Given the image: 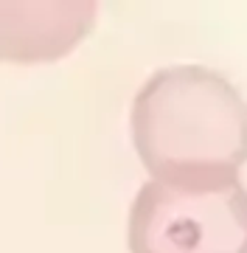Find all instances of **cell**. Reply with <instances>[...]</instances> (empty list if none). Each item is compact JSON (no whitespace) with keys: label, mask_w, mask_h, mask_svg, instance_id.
<instances>
[{"label":"cell","mask_w":247,"mask_h":253,"mask_svg":"<svg viewBox=\"0 0 247 253\" xmlns=\"http://www.w3.org/2000/svg\"><path fill=\"white\" fill-rule=\"evenodd\" d=\"M96 14V3H0V59L54 62L90 34Z\"/></svg>","instance_id":"3957f363"},{"label":"cell","mask_w":247,"mask_h":253,"mask_svg":"<svg viewBox=\"0 0 247 253\" xmlns=\"http://www.w3.org/2000/svg\"><path fill=\"white\" fill-rule=\"evenodd\" d=\"M127 242L132 253H247V189L149 180L129 208Z\"/></svg>","instance_id":"7a4b0ae2"},{"label":"cell","mask_w":247,"mask_h":253,"mask_svg":"<svg viewBox=\"0 0 247 253\" xmlns=\"http://www.w3.org/2000/svg\"><path fill=\"white\" fill-rule=\"evenodd\" d=\"M132 141L152 180L174 186L239 180L247 163V101L222 73L172 65L132 101Z\"/></svg>","instance_id":"6da1fadb"}]
</instances>
